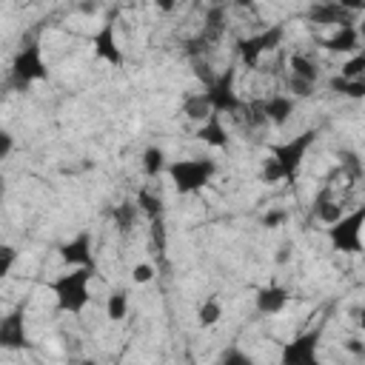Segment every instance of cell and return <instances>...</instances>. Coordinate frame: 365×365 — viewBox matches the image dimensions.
<instances>
[{
    "label": "cell",
    "instance_id": "obj_1",
    "mask_svg": "<svg viewBox=\"0 0 365 365\" xmlns=\"http://www.w3.org/2000/svg\"><path fill=\"white\" fill-rule=\"evenodd\" d=\"M94 265H86V268H77V271H68V274H60L54 282H51V291L57 297V308L66 311V314H80L86 305H88V282L94 277Z\"/></svg>",
    "mask_w": 365,
    "mask_h": 365
},
{
    "label": "cell",
    "instance_id": "obj_2",
    "mask_svg": "<svg viewBox=\"0 0 365 365\" xmlns=\"http://www.w3.org/2000/svg\"><path fill=\"white\" fill-rule=\"evenodd\" d=\"M168 174H171V182L180 194H191V191H200L214 174H217V163L214 160H205V157H197V160H177L168 165Z\"/></svg>",
    "mask_w": 365,
    "mask_h": 365
},
{
    "label": "cell",
    "instance_id": "obj_3",
    "mask_svg": "<svg viewBox=\"0 0 365 365\" xmlns=\"http://www.w3.org/2000/svg\"><path fill=\"white\" fill-rule=\"evenodd\" d=\"M362 228H365V205H359L351 214H342L339 222H334L328 228V240L334 245V251H345V254H362Z\"/></svg>",
    "mask_w": 365,
    "mask_h": 365
},
{
    "label": "cell",
    "instance_id": "obj_4",
    "mask_svg": "<svg viewBox=\"0 0 365 365\" xmlns=\"http://www.w3.org/2000/svg\"><path fill=\"white\" fill-rule=\"evenodd\" d=\"M314 137H317V131H314V128H308V131H302L299 137H291V140H285V143L271 145V157H274V160H277V165L282 168L285 182H294V180H297V171H299L302 157H305V151L311 148Z\"/></svg>",
    "mask_w": 365,
    "mask_h": 365
},
{
    "label": "cell",
    "instance_id": "obj_5",
    "mask_svg": "<svg viewBox=\"0 0 365 365\" xmlns=\"http://www.w3.org/2000/svg\"><path fill=\"white\" fill-rule=\"evenodd\" d=\"M234 77H237V68L228 66V68L220 71L217 80L202 91L214 114H240V111H242V100H240V94L234 91Z\"/></svg>",
    "mask_w": 365,
    "mask_h": 365
},
{
    "label": "cell",
    "instance_id": "obj_6",
    "mask_svg": "<svg viewBox=\"0 0 365 365\" xmlns=\"http://www.w3.org/2000/svg\"><path fill=\"white\" fill-rule=\"evenodd\" d=\"M46 77H48V68H46V63H43L40 46H37V43L23 46V48L17 51V57H14V63H11L9 83L17 86V88H23V86H29V83H34V80H46Z\"/></svg>",
    "mask_w": 365,
    "mask_h": 365
},
{
    "label": "cell",
    "instance_id": "obj_7",
    "mask_svg": "<svg viewBox=\"0 0 365 365\" xmlns=\"http://www.w3.org/2000/svg\"><path fill=\"white\" fill-rule=\"evenodd\" d=\"M319 336H322V325L311 328V331H302L294 339L282 342L279 365H319V356H317Z\"/></svg>",
    "mask_w": 365,
    "mask_h": 365
},
{
    "label": "cell",
    "instance_id": "obj_8",
    "mask_svg": "<svg viewBox=\"0 0 365 365\" xmlns=\"http://www.w3.org/2000/svg\"><path fill=\"white\" fill-rule=\"evenodd\" d=\"M282 34H285V26H282V23H277V26L262 29L259 34L242 37V40L237 43V48H240V60H242L248 68H257V66H259V57H262L265 51L277 48V46H279V40H282Z\"/></svg>",
    "mask_w": 365,
    "mask_h": 365
},
{
    "label": "cell",
    "instance_id": "obj_9",
    "mask_svg": "<svg viewBox=\"0 0 365 365\" xmlns=\"http://www.w3.org/2000/svg\"><path fill=\"white\" fill-rule=\"evenodd\" d=\"M222 31H225V6H211L208 14H205V26H202V31L185 46V51H188V54H200V51H205L211 43H217V40L222 37Z\"/></svg>",
    "mask_w": 365,
    "mask_h": 365
},
{
    "label": "cell",
    "instance_id": "obj_10",
    "mask_svg": "<svg viewBox=\"0 0 365 365\" xmlns=\"http://www.w3.org/2000/svg\"><path fill=\"white\" fill-rule=\"evenodd\" d=\"M308 20L319 26L336 23L339 29H345V26H354V11L345 3H314L308 9Z\"/></svg>",
    "mask_w": 365,
    "mask_h": 365
},
{
    "label": "cell",
    "instance_id": "obj_11",
    "mask_svg": "<svg viewBox=\"0 0 365 365\" xmlns=\"http://www.w3.org/2000/svg\"><path fill=\"white\" fill-rule=\"evenodd\" d=\"M94 54H97V60H106V63H111L117 68L123 66V51H120L117 37H114V17H108L100 26V31L94 34Z\"/></svg>",
    "mask_w": 365,
    "mask_h": 365
},
{
    "label": "cell",
    "instance_id": "obj_12",
    "mask_svg": "<svg viewBox=\"0 0 365 365\" xmlns=\"http://www.w3.org/2000/svg\"><path fill=\"white\" fill-rule=\"evenodd\" d=\"M60 257H63V262H68V265H80V268L94 265L88 231H80L77 237H71L68 242H63V245H60Z\"/></svg>",
    "mask_w": 365,
    "mask_h": 365
},
{
    "label": "cell",
    "instance_id": "obj_13",
    "mask_svg": "<svg viewBox=\"0 0 365 365\" xmlns=\"http://www.w3.org/2000/svg\"><path fill=\"white\" fill-rule=\"evenodd\" d=\"M0 345L9 351H20L26 348V328H23V308L11 311L3 322H0Z\"/></svg>",
    "mask_w": 365,
    "mask_h": 365
},
{
    "label": "cell",
    "instance_id": "obj_14",
    "mask_svg": "<svg viewBox=\"0 0 365 365\" xmlns=\"http://www.w3.org/2000/svg\"><path fill=\"white\" fill-rule=\"evenodd\" d=\"M285 302H288V288H282V285L271 282V285L257 291V311L259 314H279L285 308Z\"/></svg>",
    "mask_w": 365,
    "mask_h": 365
},
{
    "label": "cell",
    "instance_id": "obj_15",
    "mask_svg": "<svg viewBox=\"0 0 365 365\" xmlns=\"http://www.w3.org/2000/svg\"><path fill=\"white\" fill-rule=\"evenodd\" d=\"M197 137H200L205 145H214V148H225V145H228V131H225L220 114H211V117L197 128Z\"/></svg>",
    "mask_w": 365,
    "mask_h": 365
},
{
    "label": "cell",
    "instance_id": "obj_16",
    "mask_svg": "<svg viewBox=\"0 0 365 365\" xmlns=\"http://www.w3.org/2000/svg\"><path fill=\"white\" fill-rule=\"evenodd\" d=\"M319 46L328 48V51H356L359 48V31H356V26L336 29V34L325 37Z\"/></svg>",
    "mask_w": 365,
    "mask_h": 365
},
{
    "label": "cell",
    "instance_id": "obj_17",
    "mask_svg": "<svg viewBox=\"0 0 365 365\" xmlns=\"http://www.w3.org/2000/svg\"><path fill=\"white\" fill-rule=\"evenodd\" d=\"M262 103H265V117H268V123H274V125H285L288 117L294 114V97L274 94V97H268V100H262Z\"/></svg>",
    "mask_w": 365,
    "mask_h": 365
},
{
    "label": "cell",
    "instance_id": "obj_18",
    "mask_svg": "<svg viewBox=\"0 0 365 365\" xmlns=\"http://www.w3.org/2000/svg\"><path fill=\"white\" fill-rule=\"evenodd\" d=\"M314 217L322 220V222H328V225H334V222L342 220V208L336 202H331V185H325L317 194V200H314Z\"/></svg>",
    "mask_w": 365,
    "mask_h": 365
},
{
    "label": "cell",
    "instance_id": "obj_19",
    "mask_svg": "<svg viewBox=\"0 0 365 365\" xmlns=\"http://www.w3.org/2000/svg\"><path fill=\"white\" fill-rule=\"evenodd\" d=\"M288 66H291V77H299V80H305V83H317V80H319L317 63H314L311 57H305V54H291Z\"/></svg>",
    "mask_w": 365,
    "mask_h": 365
},
{
    "label": "cell",
    "instance_id": "obj_20",
    "mask_svg": "<svg viewBox=\"0 0 365 365\" xmlns=\"http://www.w3.org/2000/svg\"><path fill=\"white\" fill-rule=\"evenodd\" d=\"M182 111L191 117V120H200V123H205L214 111H211V106H208V100H205V94H194V97H185V103H182Z\"/></svg>",
    "mask_w": 365,
    "mask_h": 365
},
{
    "label": "cell",
    "instance_id": "obj_21",
    "mask_svg": "<svg viewBox=\"0 0 365 365\" xmlns=\"http://www.w3.org/2000/svg\"><path fill=\"white\" fill-rule=\"evenodd\" d=\"M137 208H140L151 222L163 217V200H160V197H154V194H151V191H145V188L137 194Z\"/></svg>",
    "mask_w": 365,
    "mask_h": 365
},
{
    "label": "cell",
    "instance_id": "obj_22",
    "mask_svg": "<svg viewBox=\"0 0 365 365\" xmlns=\"http://www.w3.org/2000/svg\"><path fill=\"white\" fill-rule=\"evenodd\" d=\"M106 314H108V319H123L125 314H128V294L123 291V288H117V291H111L108 294V302H106Z\"/></svg>",
    "mask_w": 365,
    "mask_h": 365
},
{
    "label": "cell",
    "instance_id": "obj_23",
    "mask_svg": "<svg viewBox=\"0 0 365 365\" xmlns=\"http://www.w3.org/2000/svg\"><path fill=\"white\" fill-rule=\"evenodd\" d=\"M143 168H145L148 177H157V174L165 168V154H163L160 145H148V148L143 151Z\"/></svg>",
    "mask_w": 365,
    "mask_h": 365
},
{
    "label": "cell",
    "instance_id": "obj_24",
    "mask_svg": "<svg viewBox=\"0 0 365 365\" xmlns=\"http://www.w3.org/2000/svg\"><path fill=\"white\" fill-rule=\"evenodd\" d=\"M137 205H131V202H123V205H114V211H111V217H114V225L125 234L131 225H134V220H137Z\"/></svg>",
    "mask_w": 365,
    "mask_h": 365
},
{
    "label": "cell",
    "instance_id": "obj_25",
    "mask_svg": "<svg viewBox=\"0 0 365 365\" xmlns=\"http://www.w3.org/2000/svg\"><path fill=\"white\" fill-rule=\"evenodd\" d=\"M220 317H222V308H220V302H217V299H205V302L200 305V311H197V322H200L202 328L217 325V322H220Z\"/></svg>",
    "mask_w": 365,
    "mask_h": 365
},
{
    "label": "cell",
    "instance_id": "obj_26",
    "mask_svg": "<svg viewBox=\"0 0 365 365\" xmlns=\"http://www.w3.org/2000/svg\"><path fill=\"white\" fill-rule=\"evenodd\" d=\"M331 88L345 94V97H365V77L362 80H345V77H334Z\"/></svg>",
    "mask_w": 365,
    "mask_h": 365
},
{
    "label": "cell",
    "instance_id": "obj_27",
    "mask_svg": "<svg viewBox=\"0 0 365 365\" xmlns=\"http://www.w3.org/2000/svg\"><path fill=\"white\" fill-rule=\"evenodd\" d=\"M242 111H245V120H248L251 125H262V123H268V117H265V103H262V100H254V103L242 106Z\"/></svg>",
    "mask_w": 365,
    "mask_h": 365
},
{
    "label": "cell",
    "instance_id": "obj_28",
    "mask_svg": "<svg viewBox=\"0 0 365 365\" xmlns=\"http://www.w3.org/2000/svg\"><path fill=\"white\" fill-rule=\"evenodd\" d=\"M342 77L345 80H362L365 77V54H356L354 60H348L342 66Z\"/></svg>",
    "mask_w": 365,
    "mask_h": 365
},
{
    "label": "cell",
    "instance_id": "obj_29",
    "mask_svg": "<svg viewBox=\"0 0 365 365\" xmlns=\"http://www.w3.org/2000/svg\"><path fill=\"white\" fill-rule=\"evenodd\" d=\"M220 365H254V362H251V356H248V354H242L240 348H228V351H225V356L220 359Z\"/></svg>",
    "mask_w": 365,
    "mask_h": 365
},
{
    "label": "cell",
    "instance_id": "obj_30",
    "mask_svg": "<svg viewBox=\"0 0 365 365\" xmlns=\"http://www.w3.org/2000/svg\"><path fill=\"white\" fill-rule=\"evenodd\" d=\"M262 180H265V182H279V180H285V177H282V168L277 165V160H274V157H268V160H265Z\"/></svg>",
    "mask_w": 365,
    "mask_h": 365
},
{
    "label": "cell",
    "instance_id": "obj_31",
    "mask_svg": "<svg viewBox=\"0 0 365 365\" xmlns=\"http://www.w3.org/2000/svg\"><path fill=\"white\" fill-rule=\"evenodd\" d=\"M151 240H154L157 254H163V248H165V228H163V217L151 222Z\"/></svg>",
    "mask_w": 365,
    "mask_h": 365
},
{
    "label": "cell",
    "instance_id": "obj_32",
    "mask_svg": "<svg viewBox=\"0 0 365 365\" xmlns=\"http://www.w3.org/2000/svg\"><path fill=\"white\" fill-rule=\"evenodd\" d=\"M288 88H291L297 97H311V94H314V83H305V80H299V77H291V80H288Z\"/></svg>",
    "mask_w": 365,
    "mask_h": 365
},
{
    "label": "cell",
    "instance_id": "obj_33",
    "mask_svg": "<svg viewBox=\"0 0 365 365\" xmlns=\"http://www.w3.org/2000/svg\"><path fill=\"white\" fill-rule=\"evenodd\" d=\"M151 277H154V268H151L148 262H140V265H134V271H131V279H134L137 285L151 282Z\"/></svg>",
    "mask_w": 365,
    "mask_h": 365
},
{
    "label": "cell",
    "instance_id": "obj_34",
    "mask_svg": "<svg viewBox=\"0 0 365 365\" xmlns=\"http://www.w3.org/2000/svg\"><path fill=\"white\" fill-rule=\"evenodd\" d=\"M0 257H3V262H0V274H3V277H9V271H11V265H14V248L3 245Z\"/></svg>",
    "mask_w": 365,
    "mask_h": 365
},
{
    "label": "cell",
    "instance_id": "obj_35",
    "mask_svg": "<svg viewBox=\"0 0 365 365\" xmlns=\"http://www.w3.org/2000/svg\"><path fill=\"white\" fill-rule=\"evenodd\" d=\"M282 220H285V211L277 208V211H268V214L262 217V225H265V228H277V225H282Z\"/></svg>",
    "mask_w": 365,
    "mask_h": 365
},
{
    "label": "cell",
    "instance_id": "obj_36",
    "mask_svg": "<svg viewBox=\"0 0 365 365\" xmlns=\"http://www.w3.org/2000/svg\"><path fill=\"white\" fill-rule=\"evenodd\" d=\"M0 137H3V145H0V160H6V157L11 154V145H14V143H11V134H9V131H3Z\"/></svg>",
    "mask_w": 365,
    "mask_h": 365
},
{
    "label": "cell",
    "instance_id": "obj_37",
    "mask_svg": "<svg viewBox=\"0 0 365 365\" xmlns=\"http://www.w3.org/2000/svg\"><path fill=\"white\" fill-rule=\"evenodd\" d=\"M345 348H348L351 354H356V356H365V345H362L359 339H348V342H345Z\"/></svg>",
    "mask_w": 365,
    "mask_h": 365
},
{
    "label": "cell",
    "instance_id": "obj_38",
    "mask_svg": "<svg viewBox=\"0 0 365 365\" xmlns=\"http://www.w3.org/2000/svg\"><path fill=\"white\" fill-rule=\"evenodd\" d=\"M356 31H359V40H365V17L359 20V26H356Z\"/></svg>",
    "mask_w": 365,
    "mask_h": 365
},
{
    "label": "cell",
    "instance_id": "obj_39",
    "mask_svg": "<svg viewBox=\"0 0 365 365\" xmlns=\"http://www.w3.org/2000/svg\"><path fill=\"white\" fill-rule=\"evenodd\" d=\"M285 259H288V245H285V248L279 251V257H277V262H285Z\"/></svg>",
    "mask_w": 365,
    "mask_h": 365
},
{
    "label": "cell",
    "instance_id": "obj_40",
    "mask_svg": "<svg viewBox=\"0 0 365 365\" xmlns=\"http://www.w3.org/2000/svg\"><path fill=\"white\" fill-rule=\"evenodd\" d=\"M359 328H362V331H365V308H362V311H359Z\"/></svg>",
    "mask_w": 365,
    "mask_h": 365
},
{
    "label": "cell",
    "instance_id": "obj_41",
    "mask_svg": "<svg viewBox=\"0 0 365 365\" xmlns=\"http://www.w3.org/2000/svg\"><path fill=\"white\" fill-rule=\"evenodd\" d=\"M83 365H94V362H83Z\"/></svg>",
    "mask_w": 365,
    "mask_h": 365
}]
</instances>
